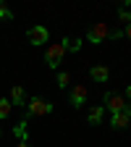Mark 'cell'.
Returning <instances> with one entry per match:
<instances>
[{
	"label": "cell",
	"instance_id": "7",
	"mask_svg": "<svg viewBox=\"0 0 131 147\" xmlns=\"http://www.w3.org/2000/svg\"><path fill=\"white\" fill-rule=\"evenodd\" d=\"M89 76L95 79V82H100V84H105V82L110 79V71H107V66L97 63V66H92V68H89Z\"/></svg>",
	"mask_w": 131,
	"mask_h": 147
},
{
	"label": "cell",
	"instance_id": "17",
	"mask_svg": "<svg viewBox=\"0 0 131 147\" xmlns=\"http://www.w3.org/2000/svg\"><path fill=\"white\" fill-rule=\"evenodd\" d=\"M121 37H123V29H110V37H107V40H121Z\"/></svg>",
	"mask_w": 131,
	"mask_h": 147
},
{
	"label": "cell",
	"instance_id": "8",
	"mask_svg": "<svg viewBox=\"0 0 131 147\" xmlns=\"http://www.w3.org/2000/svg\"><path fill=\"white\" fill-rule=\"evenodd\" d=\"M8 100H11V105H26V92H24V87L21 84H13Z\"/></svg>",
	"mask_w": 131,
	"mask_h": 147
},
{
	"label": "cell",
	"instance_id": "16",
	"mask_svg": "<svg viewBox=\"0 0 131 147\" xmlns=\"http://www.w3.org/2000/svg\"><path fill=\"white\" fill-rule=\"evenodd\" d=\"M118 21H123V24H126V26H128V24H131V13H128V11H126V8H121V11H118Z\"/></svg>",
	"mask_w": 131,
	"mask_h": 147
},
{
	"label": "cell",
	"instance_id": "1",
	"mask_svg": "<svg viewBox=\"0 0 131 147\" xmlns=\"http://www.w3.org/2000/svg\"><path fill=\"white\" fill-rule=\"evenodd\" d=\"M102 108L110 110V113H121V110L126 108V97L121 95V92H116V89H107L105 97H102Z\"/></svg>",
	"mask_w": 131,
	"mask_h": 147
},
{
	"label": "cell",
	"instance_id": "22",
	"mask_svg": "<svg viewBox=\"0 0 131 147\" xmlns=\"http://www.w3.org/2000/svg\"><path fill=\"white\" fill-rule=\"evenodd\" d=\"M0 137H3V129H0Z\"/></svg>",
	"mask_w": 131,
	"mask_h": 147
},
{
	"label": "cell",
	"instance_id": "11",
	"mask_svg": "<svg viewBox=\"0 0 131 147\" xmlns=\"http://www.w3.org/2000/svg\"><path fill=\"white\" fill-rule=\"evenodd\" d=\"M60 45H63L66 53H79V50H81V40H79V37H66Z\"/></svg>",
	"mask_w": 131,
	"mask_h": 147
},
{
	"label": "cell",
	"instance_id": "21",
	"mask_svg": "<svg viewBox=\"0 0 131 147\" xmlns=\"http://www.w3.org/2000/svg\"><path fill=\"white\" fill-rule=\"evenodd\" d=\"M16 147H32V144H29V142H18Z\"/></svg>",
	"mask_w": 131,
	"mask_h": 147
},
{
	"label": "cell",
	"instance_id": "5",
	"mask_svg": "<svg viewBox=\"0 0 131 147\" xmlns=\"http://www.w3.org/2000/svg\"><path fill=\"white\" fill-rule=\"evenodd\" d=\"M26 40H29V45L40 47V45H45V42L50 40V32H47L45 26H32V29L26 32Z\"/></svg>",
	"mask_w": 131,
	"mask_h": 147
},
{
	"label": "cell",
	"instance_id": "10",
	"mask_svg": "<svg viewBox=\"0 0 131 147\" xmlns=\"http://www.w3.org/2000/svg\"><path fill=\"white\" fill-rule=\"evenodd\" d=\"M128 121H131V118L123 113V110H121V113H113V116H110V126H113V129H126Z\"/></svg>",
	"mask_w": 131,
	"mask_h": 147
},
{
	"label": "cell",
	"instance_id": "3",
	"mask_svg": "<svg viewBox=\"0 0 131 147\" xmlns=\"http://www.w3.org/2000/svg\"><path fill=\"white\" fill-rule=\"evenodd\" d=\"M47 113H52V102H50V100L32 97V100L26 102V118H32V116H47Z\"/></svg>",
	"mask_w": 131,
	"mask_h": 147
},
{
	"label": "cell",
	"instance_id": "13",
	"mask_svg": "<svg viewBox=\"0 0 131 147\" xmlns=\"http://www.w3.org/2000/svg\"><path fill=\"white\" fill-rule=\"evenodd\" d=\"M11 110H13L11 100H8V97H3V100H0V121H3V118H8V116H11Z\"/></svg>",
	"mask_w": 131,
	"mask_h": 147
},
{
	"label": "cell",
	"instance_id": "20",
	"mask_svg": "<svg viewBox=\"0 0 131 147\" xmlns=\"http://www.w3.org/2000/svg\"><path fill=\"white\" fill-rule=\"evenodd\" d=\"M126 97H128V102H131V84L126 87Z\"/></svg>",
	"mask_w": 131,
	"mask_h": 147
},
{
	"label": "cell",
	"instance_id": "4",
	"mask_svg": "<svg viewBox=\"0 0 131 147\" xmlns=\"http://www.w3.org/2000/svg\"><path fill=\"white\" fill-rule=\"evenodd\" d=\"M107 37H110V26H107L105 21H97V24H92V26L87 29V40H89V42H95V45L105 42Z\"/></svg>",
	"mask_w": 131,
	"mask_h": 147
},
{
	"label": "cell",
	"instance_id": "9",
	"mask_svg": "<svg viewBox=\"0 0 131 147\" xmlns=\"http://www.w3.org/2000/svg\"><path fill=\"white\" fill-rule=\"evenodd\" d=\"M102 118H105V108H102V105H92V108H89V113H87V121L97 126Z\"/></svg>",
	"mask_w": 131,
	"mask_h": 147
},
{
	"label": "cell",
	"instance_id": "6",
	"mask_svg": "<svg viewBox=\"0 0 131 147\" xmlns=\"http://www.w3.org/2000/svg\"><path fill=\"white\" fill-rule=\"evenodd\" d=\"M87 97H89V89H87L84 84H73V89L68 92V102H71L73 108H81V105L87 102Z\"/></svg>",
	"mask_w": 131,
	"mask_h": 147
},
{
	"label": "cell",
	"instance_id": "14",
	"mask_svg": "<svg viewBox=\"0 0 131 147\" xmlns=\"http://www.w3.org/2000/svg\"><path fill=\"white\" fill-rule=\"evenodd\" d=\"M13 18V13H11V8L3 3V0H0V21H11Z\"/></svg>",
	"mask_w": 131,
	"mask_h": 147
},
{
	"label": "cell",
	"instance_id": "18",
	"mask_svg": "<svg viewBox=\"0 0 131 147\" xmlns=\"http://www.w3.org/2000/svg\"><path fill=\"white\" fill-rule=\"evenodd\" d=\"M123 113H126V116L131 118V102H126V108H123Z\"/></svg>",
	"mask_w": 131,
	"mask_h": 147
},
{
	"label": "cell",
	"instance_id": "15",
	"mask_svg": "<svg viewBox=\"0 0 131 147\" xmlns=\"http://www.w3.org/2000/svg\"><path fill=\"white\" fill-rule=\"evenodd\" d=\"M71 84V74L68 71H58V87H68Z\"/></svg>",
	"mask_w": 131,
	"mask_h": 147
},
{
	"label": "cell",
	"instance_id": "2",
	"mask_svg": "<svg viewBox=\"0 0 131 147\" xmlns=\"http://www.w3.org/2000/svg\"><path fill=\"white\" fill-rule=\"evenodd\" d=\"M63 55H66L63 45H60V42H52V45H47V50H45V63H47L52 71H58V66L63 63Z\"/></svg>",
	"mask_w": 131,
	"mask_h": 147
},
{
	"label": "cell",
	"instance_id": "19",
	"mask_svg": "<svg viewBox=\"0 0 131 147\" xmlns=\"http://www.w3.org/2000/svg\"><path fill=\"white\" fill-rule=\"evenodd\" d=\"M123 37H128V40H131V24H128V26L123 29Z\"/></svg>",
	"mask_w": 131,
	"mask_h": 147
},
{
	"label": "cell",
	"instance_id": "12",
	"mask_svg": "<svg viewBox=\"0 0 131 147\" xmlns=\"http://www.w3.org/2000/svg\"><path fill=\"white\" fill-rule=\"evenodd\" d=\"M13 134L18 137V142H29V129H26V118L21 123H16L13 126Z\"/></svg>",
	"mask_w": 131,
	"mask_h": 147
}]
</instances>
